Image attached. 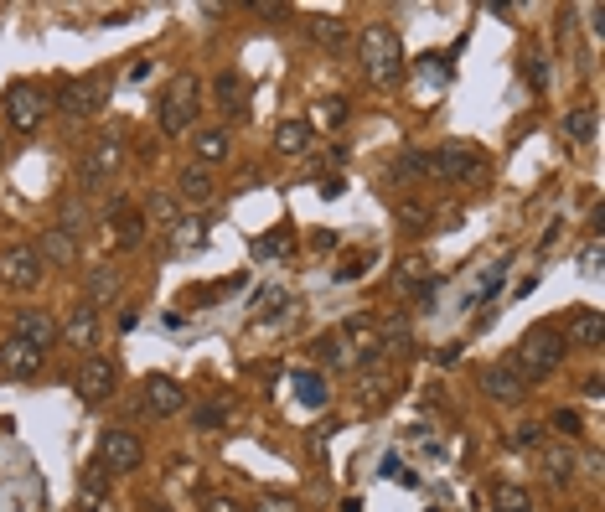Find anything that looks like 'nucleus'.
I'll return each instance as SVG.
<instances>
[{
    "mask_svg": "<svg viewBox=\"0 0 605 512\" xmlns=\"http://www.w3.org/2000/svg\"><path fill=\"white\" fill-rule=\"evenodd\" d=\"M564 357H569V342H564V331L559 326H528L518 347H512V368L523 373V383H543V378H554L564 368Z\"/></svg>",
    "mask_w": 605,
    "mask_h": 512,
    "instance_id": "1",
    "label": "nucleus"
},
{
    "mask_svg": "<svg viewBox=\"0 0 605 512\" xmlns=\"http://www.w3.org/2000/svg\"><path fill=\"white\" fill-rule=\"evenodd\" d=\"M357 57H362V73H368L373 83H388V78L404 73V42H399V32H393V26H383V21H373L368 32H362Z\"/></svg>",
    "mask_w": 605,
    "mask_h": 512,
    "instance_id": "2",
    "label": "nucleus"
},
{
    "mask_svg": "<svg viewBox=\"0 0 605 512\" xmlns=\"http://www.w3.org/2000/svg\"><path fill=\"white\" fill-rule=\"evenodd\" d=\"M197 109H202V83H197V73H176L166 83V94H161V130L171 140L187 135L197 125Z\"/></svg>",
    "mask_w": 605,
    "mask_h": 512,
    "instance_id": "3",
    "label": "nucleus"
},
{
    "mask_svg": "<svg viewBox=\"0 0 605 512\" xmlns=\"http://www.w3.org/2000/svg\"><path fill=\"white\" fill-rule=\"evenodd\" d=\"M47 114H52V99L42 94L37 83H11V94H6V119H11V130L16 135H32L47 125Z\"/></svg>",
    "mask_w": 605,
    "mask_h": 512,
    "instance_id": "4",
    "label": "nucleus"
},
{
    "mask_svg": "<svg viewBox=\"0 0 605 512\" xmlns=\"http://www.w3.org/2000/svg\"><path fill=\"white\" fill-rule=\"evenodd\" d=\"M47 275V264L37 254V244H6L0 249V285L6 290H37Z\"/></svg>",
    "mask_w": 605,
    "mask_h": 512,
    "instance_id": "5",
    "label": "nucleus"
},
{
    "mask_svg": "<svg viewBox=\"0 0 605 512\" xmlns=\"http://www.w3.org/2000/svg\"><path fill=\"white\" fill-rule=\"evenodd\" d=\"M119 161H125V145H119L114 135H99L94 145L83 150V161H78V182H83V192H99L104 182H114Z\"/></svg>",
    "mask_w": 605,
    "mask_h": 512,
    "instance_id": "6",
    "label": "nucleus"
},
{
    "mask_svg": "<svg viewBox=\"0 0 605 512\" xmlns=\"http://www.w3.org/2000/svg\"><path fill=\"white\" fill-rule=\"evenodd\" d=\"M538 476L564 492L569 481L580 476V445H574V440H543L538 445Z\"/></svg>",
    "mask_w": 605,
    "mask_h": 512,
    "instance_id": "7",
    "label": "nucleus"
},
{
    "mask_svg": "<svg viewBox=\"0 0 605 512\" xmlns=\"http://www.w3.org/2000/svg\"><path fill=\"white\" fill-rule=\"evenodd\" d=\"M109 104V83L104 78H68L63 94H57V109L68 119H94Z\"/></svg>",
    "mask_w": 605,
    "mask_h": 512,
    "instance_id": "8",
    "label": "nucleus"
},
{
    "mask_svg": "<svg viewBox=\"0 0 605 512\" xmlns=\"http://www.w3.org/2000/svg\"><path fill=\"white\" fill-rule=\"evenodd\" d=\"M99 461H104L114 476H130V471H140V461H145V445H140V435H130V430H104Z\"/></svg>",
    "mask_w": 605,
    "mask_h": 512,
    "instance_id": "9",
    "label": "nucleus"
},
{
    "mask_svg": "<svg viewBox=\"0 0 605 512\" xmlns=\"http://www.w3.org/2000/svg\"><path fill=\"white\" fill-rule=\"evenodd\" d=\"M114 383H119V368L109 363V357L88 352L83 363H78V399H83V404H104V399L114 394Z\"/></svg>",
    "mask_w": 605,
    "mask_h": 512,
    "instance_id": "10",
    "label": "nucleus"
},
{
    "mask_svg": "<svg viewBox=\"0 0 605 512\" xmlns=\"http://www.w3.org/2000/svg\"><path fill=\"white\" fill-rule=\"evenodd\" d=\"M481 394H487L492 404H502V409H512V404L528 399V383L512 363H492V368H481Z\"/></svg>",
    "mask_w": 605,
    "mask_h": 512,
    "instance_id": "11",
    "label": "nucleus"
},
{
    "mask_svg": "<svg viewBox=\"0 0 605 512\" xmlns=\"http://www.w3.org/2000/svg\"><path fill=\"white\" fill-rule=\"evenodd\" d=\"M11 337L26 342V347H37V352H47L57 337H63V331H57V316H52V311L26 306V311H16V321H11Z\"/></svg>",
    "mask_w": 605,
    "mask_h": 512,
    "instance_id": "12",
    "label": "nucleus"
},
{
    "mask_svg": "<svg viewBox=\"0 0 605 512\" xmlns=\"http://www.w3.org/2000/svg\"><path fill=\"white\" fill-rule=\"evenodd\" d=\"M181 404H187V394H181V383H176V378L150 373V378L140 383V409H145V414L171 419V414H181Z\"/></svg>",
    "mask_w": 605,
    "mask_h": 512,
    "instance_id": "13",
    "label": "nucleus"
},
{
    "mask_svg": "<svg viewBox=\"0 0 605 512\" xmlns=\"http://www.w3.org/2000/svg\"><path fill=\"white\" fill-rule=\"evenodd\" d=\"M425 161H430V176H445V182H471V176L487 166V161H481L471 145H461V140L445 145V150H435V156H425Z\"/></svg>",
    "mask_w": 605,
    "mask_h": 512,
    "instance_id": "14",
    "label": "nucleus"
},
{
    "mask_svg": "<svg viewBox=\"0 0 605 512\" xmlns=\"http://www.w3.org/2000/svg\"><path fill=\"white\" fill-rule=\"evenodd\" d=\"M176 202H187V207H207V202H213L218 197V182H213V171H207V166H181L176 171V192H171Z\"/></svg>",
    "mask_w": 605,
    "mask_h": 512,
    "instance_id": "15",
    "label": "nucleus"
},
{
    "mask_svg": "<svg viewBox=\"0 0 605 512\" xmlns=\"http://www.w3.org/2000/svg\"><path fill=\"white\" fill-rule=\"evenodd\" d=\"M564 342H569V347H580V352H595V347L605 342V316H600L595 306H580V311H569Z\"/></svg>",
    "mask_w": 605,
    "mask_h": 512,
    "instance_id": "16",
    "label": "nucleus"
},
{
    "mask_svg": "<svg viewBox=\"0 0 605 512\" xmlns=\"http://www.w3.org/2000/svg\"><path fill=\"white\" fill-rule=\"evenodd\" d=\"M63 337L78 347V352H94V342H99V306H88V300H78V306L68 311V321L57 326Z\"/></svg>",
    "mask_w": 605,
    "mask_h": 512,
    "instance_id": "17",
    "label": "nucleus"
},
{
    "mask_svg": "<svg viewBox=\"0 0 605 512\" xmlns=\"http://www.w3.org/2000/svg\"><path fill=\"white\" fill-rule=\"evenodd\" d=\"M42 363H47V352L26 347V342H16V337L0 342V373H11V378H37Z\"/></svg>",
    "mask_w": 605,
    "mask_h": 512,
    "instance_id": "18",
    "label": "nucleus"
},
{
    "mask_svg": "<svg viewBox=\"0 0 605 512\" xmlns=\"http://www.w3.org/2000/svg\"><path fill=\"white\" fill-rule=\"evenodd\" d=\"M342 331H347V342H352V352H357V368H362V363L378 368V357H383V347H378V321H368V316H347Z\"/></svg>",
    "mask_w": 605,
    "mask_h": 512,
    "instance_id": "19",
    "label": "nucleus"
},
{
    "mask_svg": "<svg viewBox=\"0 0 605 512\" xmlns=\"http://www.w3.org/2000/svg\"><path fill=\"white\" fill-rule=\"evenodd\" d=\"M37 254H42V264H57V269H73L78 264V238L68 233V228H42V238H37Z\"/></svg>",
    "mask_w": 605,
    "mask_h": 512,
    "instance_id": "20",
    "label": "nucleus"
},
{
    "mask_svg": "<svg viewBox=\"0 0 605 512\" xmlns=\"http://www.w3.org/2000/svg\"><path fill=\"white\" fill-rule=\"evenodd\" d=\"M393 388H399V378H393L388 368H362L357 373V404L362 409H383L393 399Z\"/></svg>",
    "mask_w": 605,
    "mask_h": 512,
    "instance_id": "21",
    "label": "nucleus"
},
{
    "mask_svg": "<svg viewBox=\"0 0 605 512\" xmlns=\"http://www.w3.org/2000/svg\"><path fill=\"white\" fill-rule=\"evenodd\" d=\"M109 238H114V249H135L140 238H145V218H140V207H130V202L109 207Z\"/></svg>",
    "mask_w": 605,
    "mask_h": 512,
    "instance_id": "22",
    "label": "nucleus"
},
{
    "mask_svg": "<svg viewBox=\"0 0 605 512\" xmlns=\"http://www.w3.org/2000/svg\"><path fill=\"white\" fill-rule=\"evenodd\" d=\"M140 218H145V228H156V233H176L181 228V202L171 192H150L145 207H140Z\"/></svg>",
    "mask_w": 605,
    "mask_h": 512,
    "instance_id": "23",
    "label": "nucleus"
},
{
    "mask_svg": "<svg viewBox=\"0 0 605 512\" xmlns=\"http://www.w3.org/2000/svg\"><path fill=\"white\" fill-rule=\"evenodd\" d=\"M311 145H316L311 119H280V125H275V150H280V156H306Z\"/></svg>",
    "mask_w": 605,
    "mask_h": 512,
    "instance_id": "24",
    "label": "nucleus"
},
{
    "mask_svg": "<svg viewBox=\"0 0 605 512\" xmlns=\"http://www.w3.org/2000/svg\"><path fill=\"white\" fill-rule=\"evenodd\" d=\"M192 150H197V166H207V171H213L218 161H228V156H233V135H228L223 125H213V130H197Z\"/></svg>",
    "mask_w": 605,
    "mask_h": 512,
    "instance_id": "25",
    "label": "nucleus"
},
{
    "mask_svg": "<svg viewBox=\"0 0 605 512\" xmlns=\"http://www.w3.org/2000/svg\"><path fill=\"white\" fill-rule=\"evenodd\" d=\"M119 285H125V280H119L114 264H94V269L83 275V300H88V306H104V300L119 295Z\"/></svg>",
    "mask_w": 605,
    "mask_h": 512,
    "instance_id": "26",
    "label": "nucleus"
},
{
    "mask_svg": "<svg viewBox=\"0 0 605 512\" xmlns=\"http://www.w3.org/2000/svg\"><path fill=\"white\" fill-rule=\"evenodd\" d=\"M316 352H321V363H326V368H337V373L357 368V352H352V342H347V331H342V326H337V331H326V337L316 342Z\"/></svg>",
    "mask_w": 605,
    "mask_h": 512,
    "instance_id": "27",
    "label": "nucleus"
},
{
    "mask_svg": "<svg viewBox=\"0 0 605 512\" xmlns=\"http://www.w3.org/2000/svg\"><path fill=\"white\" fill-rule=\"evenodd\" d=\"M295 394H300V404H306V409H326L331 404V383L316 368H306V373H295Z\"/></svg>",
    "mask_w": 605,
    "mask_h": 512,
    "instance_id": "28",
    "label": "nucleus"
},
{
    "mask_svg": "<svg viewBox=\"0 0 605 512\" xmlns=\"http://www.w3.org/2000/svg\"><path fill=\"white\" fill-rule=\"evenodd\" d=\"M388 176H393V182H419V176H430L425 150H399V156L388 161Z\"/></svg>",
    "mask_w": 605,
    "mask_h": 512,
    "instance_id": "29",
    "label": "nucleus"
},
{
    "mask_svg": "<svg viewBox=\"0 0 605 512\" xmlns=\"http://www.w3.org/2000/svg\"><path fill=\"white\" fill-rule=\"evenodd\" d=\"M244 94H249V83L238 78L233 68L218 73V109H223V114H244Z\"/></svg>",
    "mask_w": 605,
    "mask_h": 512,
    "instance_id": "30",
    "label": "nucleus"
},
{
    "mask_svg": "<svg viewBox=\"0 0 605 512\" xmlns=\"http://www.w3.org/2000/svg\"><path fill=\"white\" fill-rule=\"evenodd\" d=\"M419 285H430V264L419 259V254H409L399 269H393V290H404V295L414 290V295H419Z\"/></svg>",
    "mask_w": 605,
    "mask_h": 512,
    "instance_id": "31",
    "label": "nucleus"
},
{
    "mask_svg": "<svg viewBox=\"0 0 605 512\" xmlns=\"http://www.w3.org/2000/svg\"><path fill=\"white\" fill-rule=\"evenodd\" d=\"M492 507L497 512H533V497H528V487H518V481H497V487H492Z\"/></svg>",
    "mask_w": 605,
    "mask_h": 512,
    "instance_id": "32",
    "label": "nucleus"
},
{
    "mask_svg": "<svg viewBox=\"0 0 605 512\" xmlns=\"http://www.w3.org/2000/svg\"><path fill=\"white\" fill-rule=\"evenodd\" d=\"M564 140H574V145H590L595 140V109L590 104H580V109L564 114Z\"/></svg>",
    "mask_w": 605,
    "mask_h": 512,
    "instance_id": "33",
    "label": "nucleus"
},
{
    "mask_svg": "<svg viewBox=\"0 0 605 512\" xmlns=\"http://www.w3.org/2000/svg\"><path fill=\"white\" fill-rule=\"evenodd\" d=\"M311 42H321V47L347 42V21H342V16H316V21H311Z\"/></svg>",
    "mask_w": 605,
    "mask_h": 512,
    "instance_id": "34",
    "label": "nucleus"
},
{
    "mask_svg": "<svg viewBox=\"0 0 605 512\" xmlns=\"http://www.w3.org/2000/svg\"><path fill=\"white\" fill-rule=\"evenodd\" d=\"M378 347H383V357H393L399 347H409V321H404V316L383 321V326H378Z\"/></svg>",
    "mask_w": 605,
    "mask_h": 512,
    "instance_id": "35",
    "label": "nucleus"
},
{
    "mask_svg": "<svg viewBox=\"0 0 605 512\" xmlns=\"http://www.w3.org/2000/svg\"><path fill=\"white\" fill-rule=\"evenodd\" d=\"M192 425L197 430H218V425H228V404H197V414H192Z\"/></svg>",
    "mask_w": 605,
    "mask_h": 512,
    "instance_id": "36",
    "label": "nucleus"
},
{
    "mask_svg": "<svg viewBox=\"0 0 605 512\" xmlns=\"http://www.w3.org/2000/svg\"><path fill=\"white\" fill-rule=\"evenodd\" d=\"M104 471H109L104 461H94V466H88V471H83V502H88V507H94V502L104 497V481H109Z\"/></svg>",
    "mask_w": 605,
    "mask_h": 512,
    "instance_id": "37",
    "label": "nucleus"
},
{
    "mask_svg": "<svg viewBox=\"0 0 605 512\" xmlns=\"http://www.w3.org/2000/svg\"><path fill=\"white\" fill-rule=\"evenodd\" d=\"M512 445H518V450H538L543 445V425H533V419H528V425H518V430H512Z\"/></svg>",
    "mask_w": 605,
    "mask_h": 512,
    "instance_id": "38",
    "label": "nucleus"
},
{
    "mask_svg": "<svg viewBox=\"0 0 605 512\" xmlns=\"http://www.w3.org/2000/svg\"><path fill=\"white\" fill-rule=\"evenodd\" d=\"M202 512H244V502L228 497V492H207L202 497Z\"/></svg>",
    "mask_w": 605,
    "mask_h": 512,
    "instance_id": "39",
    "label": "nucleus"
},
{
    "mask_svg": "<svg viewBox=\"0 0 605 512\" xmlns=\"http://www.w3.org/2000/svg\"><path fill=\"white\" fill-rule=\"evenodd\" d=\"M316 119H321V125H342V119H347V99H326L316 109Z\"/></svg>",
    "mask_w": 605,
    "mask_h": 512,
    "instance_id": "40",
    "label": "nucleus"
},
{
    "mask_svg": "<svg viewBox=\"0 0 605 512\" xmlns=\"http://www.w3.org/2000/svg\"><path fill=\"white\" fill-rule=\"evenodd\" d=\"M554 430H559V440H574V435H580V414H574V409H559V414H554Z\"/></svg>",
    "mask_w": 605,
    "mask_h": 512,
    "instance_id": "41",
    "label": "nucleus"
},
{
    "mask_svg": "<svg viewBox=\"0 0 605 512\" xmlns=\"http://www.w3.org/2000/svg\"><path fill=\"white\" fill-rule=\"evenodd\" d=\"M254 512H300V502L295 497H275V492H269V497H259V507Z\"/></svg>",
    "mask_w": 605,
    "mask_h": 512,
    "instance_id": "42",
    "label": "nucleus"
},
{
    "mask_svg": "<svg viewBox=\"0 0 605 512\" xmlns=\"http://www.w3.org/2000/svg\"><path fill=\"white\" fill-rule=\"evenodd\" d=\"M290 249V238L285 233H269V238H259V244H254V254L264 259V254H285Z\"/></svg>",
    "mask_w": 605,
    "mask_h": 512,
    "instance_id": "43",
    "label": "nucleus"
},
{
    "mask_svg": "<svg viewBox=\"0 0 605 512\" xmlns=\"http://www.w3.org/2000/svg\"><path fill=\"white\" fill-rule=\"evenodd\" d=\"M580 269H585V275H595V269H600V238H590V244H585V254H580Z\"/></svg>",
    "mask_w": 605,
    "mask_h": 512,
    "instance_id": "44",
    "label": "nucleus"
},
{
    "mask_svg": "<svg viewBox=\"0 0 605 512\" xmlns=\"http://www.w3.org/2000/svg\"><path fill=\"white\" fill-rule=\"evenodd\" d=\"M399 218H404V223H414V228H419V223H425V207H414V202H404V207H399Z\"/></svg>",
    "mask_w": 605,
    "mask_h": 512,
    "instance_id": "45",
    "label": "nucleus"
},
{
    "mask_svg": "<svg viewBox=\"0 0 605 512\" xmlns=\"http://www.w3.org/2000/svg\"><path fill=\"white\" fill-rule=\"evenodd\" d=\"M528 83L543 88V57H528Z\"/></svg>",
    "mask_w": 605,
    "mask_h": 512,
    "instance_id": "46",
    "label": "nucleus"
},
{
    "mask_svg": "<svg viewBox=\"0 0 605 512\" xmlns=\"http://www.w3.org/2000/svg\"><path fill=\"white\" fill-rule=\"evenodd\" d=\"M342 187H347L342 176H326V182H321V197H342Z\"/></svg>",
    "mask_w": 605,
    "mask_h": 512,
    "instance_id": "47",
    "label": "nucleus"
},
{
    "mask_svg": "<svg viewBox=\"0 0 605 512\" xmlns=\"http://www.w3.org/2000/svg\"><path fill=\"white\" fill-rule=\"evenodd\" d=\"M0 161H6V140H0Z\"/></svg>",
    "mask_w": 605,
    "mask_h": 512,
    "instance_id": "48",
    "label": "nucleus"
}]
</instances>
